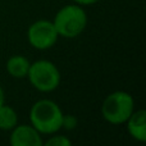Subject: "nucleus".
Wrapping results in <instances>:
<instances>
[{
    "label": "nucleus",
    "mask_w": 146,
    "mask_h": 146,
    "mask_svg": "<svg viewBox=\"0 0 146 146\" xmlns=\"http://www.w3.org/2000/svg\"><path fill=\"white\" fill-rule=\"evenodd\" d=\"M18 124L17 111L9 105H0V129L1 131H10Z\"/></svg>",
    "instance_id": "nucleus-9"
},
{
    "label": "nucleus",
    "mask_w": 146,
    "mask_h": 146,
    "mask_svg": "<svg viewBox=\"0 0 146 146\" xmlns=\"http://www.w3.org/2000/svg\"><path fill=\"white\" fill-rule=\"evenodd\" d=\"M5 103V95H4V90H3V87L0 86V105H3V104Z\"/></svg>",
    "instance_id": "nucleus-13"
},
{
    "label": "nucleus",
    "mask_w": 146,
    "mask_h": 146,
    "mask_svg": "<svg viewBox=\"0 0 146 146\" xmlns=\"http://www.w3.org/2000/svg\"><path fill=\"white\" fill-rule=\"evenodd\" d=\"M77 124H78V121L74 115H72V114H66V115H63L62 128L67 129V131H72V129H74L76 127H77Z\"/></svg>",
    "instance_id": "nucleus-11"
},
{
    "label": "nucleus",
    "mask_w": 146,
    "mask_h": 146,
    "mask_svg": "<svg viewBox=\"0 0 146 146\" xmlns=\"http://www.w3.org/2000/svg\"><path fill=\"white\" fill-rule=\"evenodd\" d=\"M58 32L53 25V21L38 19L35 21L27 30V41L36 50H48L53 48L58 41Z\"/></svg>",
    "instance_id": "nucleus-5"
},
{
    "label": "nucleus",
    "mask_w": 146,
    "mask_h": 146,
    "mask_svg": "<svg viewBox=\"0 0 146 146\" xmlns=\"http://www.w3.org/2000/svg\"><path fill=\"white\" fill-rule=\"evenodd\" d=\"M31 62L23 55H12L7 60L5 68L10 77L13 78H26Z\"/></svg>",
    "instance_id": "nucleus-8"
},
{
    "label": "nucleus",
    "mask_w": 146,
    "mask_h": 146,
    "mask_svg": "<svg viewBox=\"0 0 146 146\" xmlns=\"http://www.w3.org/2000/svg\"><path fill=\"white\" fill-rule=\"evenodd\" d=\"M44 144L46 146H71L72 141L67 136H63V135H54V136L49 137Z\"/></svg>",
    "instance_id": "nucleus-10"
},
{
    "label": "nucleus",
    "mask_w": 146,
    "mask_h": 146,
    "mask_svg": "<svg viewBox=\"0 0 146 146\" xmlns=\"http://www.w3.org/2000/svg\"><path fill=\"white\" fill-rule=\"evenodd\" d=\"M9 144L12 146H42V135L31 124H17L10 129Z\"/></svg>",
    "instance_id": "nucleus-6"
},
{
    "label": "nucleus",
    "mask_w": 146,
    "mask_h": 146,
    "mask_svg": "<svg viewBox=\"0 0 146 146\" xmlns=\"http://www.w3.org/2000/svg\"><path fill=\"white\" fill-rule=\"evenodd\" d=\"M76 4L82 5V7H87V5H92L95 3H98L99 0H73Z\"/></svg>",
    "instance_id": "nucleus-12"
},
{
    "label": "nucleus",
    "mask_w": 146,
    "mask_h": 146,
    "mask_svg": "<svg viewBox=\"0 0 146 146\" xmlns=\"http://www.w3.org/2000/svg\"><path fill=\"white\" fill-rule=\"evenodd\" d=\"M31 86L40 92H51L60 85L62 76L58 67L50 60L40 59L31 63L27 73Z\"/></svg>",
    "instance_id": "nucleus-4"
},
{
    "label": "nucleus",
    "mask_w": 146,
    "mask_h": 146,
    "mask_svg": "<svg viewBox=\"0 0 146 146\" xmlns=\"http://www.w3.org/2000/svg\"><path fill=\"white\" fill-rule=\"evenodd\" d=\"M129 136L139 142L146 141V111L144 109L133 110L124 123Z\"/></svg>",
    "instance_id": "nucleus-7"
},
{
    "label": "nucleus",
    "mask_w": 146,
    "mask_h": 146,
    "mask_svg": "<svg viewBox=\"0 0 146 146\" xmlns=\"http://www.w3.org/2000/svg\"><path fill=\"white\" fill-rule=\"evenodd\" d=\"M101 115L108 123L119 126L124 124L135 110L133 96L126 91L110 92L101 104Z\"/></svg>",
    "instance_id": "nucleus-3"
},
{
    "label": "nucleus",
    "mask_w": 146,
    "mask_h": 146,
    "mask_svg": "<svg viewBox=\"0 0 146 146\" xmlns=\"http://www.w3.org/2000/svg\"><path fill=\"white\" fill-rule=\"evenodd\" d=\"M30 122L41 135H53L62 128L63 110L50 99L37 100L30 109Z\"/></svg>",
    "instance_id": "nucleus-1"
},
{
    "label": "nucleus",
    "mask_w": 146,
    "mask_h": 146,
    "mask_svg": "<svg viewBox=\"0 0 146 146\" xmlns=\"http://www.w3.org/2000/svg\"><path fill=\"white\" fill-rule=\"evenodd\" d=\"M87 14L82 5L68 4L58 10L53 21V25L59 37L74 38L80 36L87 26Z\"/></svg>",
    "instance_id": "nucleus-2"
}]
</instances>
